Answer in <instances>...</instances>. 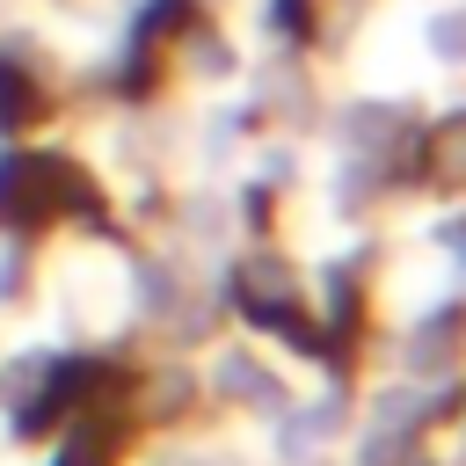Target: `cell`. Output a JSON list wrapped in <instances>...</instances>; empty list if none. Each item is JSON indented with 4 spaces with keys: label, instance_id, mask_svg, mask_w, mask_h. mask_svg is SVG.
I'll use <instances>...</instances> for the list:
<instances>
[{
    "label": "cell",
    "instance_id": "1",
    "mask_svg": "<svg viewBox=\"0 0 466 466\" xmlns=\"http://www.w3.org/2000/svg\"><path fill=\"white\" fill-rule=\"evenodd\" d=\"M422 51L444 66H466V7H437L422 15Z\"/></svg>",
    "mask_w": 466,
    "mask_h": 466
}]
</instances>
